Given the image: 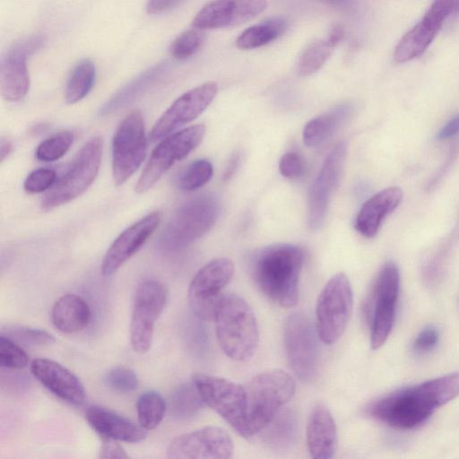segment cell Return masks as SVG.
<instances>
[{"mask_svg":"<svg viewBox=\"0 0 459 459\" xmlns=\"http://www.w3.org/2000/svg\"><path fill=\"white\" fill-rule=\"evenodd\" d=\"M213 168L206 159H200L190 163L180 174L177 181L182 191H194L204 186L212 177Z\"/></svg>","mask_w":459,"mask_h":459,"instance_id":"obj_35","label":"cell"},{"mask_svg":"<svg viewBox=\"0 0 459 459\" xmlns=\"http://www.w3.org/2000/svg\"><path fill=\"white\" fill-rule=\"evenodd\" d=\"M216 335L222 351L231 359L244 361L255 353L259 331L248 303L237 294L224 295L215 318Z\"/></svg>","mask_w":459,"mask_h":459,"instance_id":"obj_2","label":"cell"},{"mask_svg":"<svg viewBox=\"0 0 459 459\" xmlns=\"http://www.w3.org/2000/svg\"><path fill=\"white\" fill-rule=\"evenodd\" d=\"M96 78L94 63L81 60L73 69L67 80L65 99L67 104H74L85 98L92 89Z\"/></svg>","mask_w":459,"mask_h":459,"instance_id":"obj_31","label":"cell"},{"mask_svg":"<svg viewBox=\"0 0 459 459\" xmlns=\"http://www.w3.org/2000/svg\"><path fill=\"white\" fill-rule=\"evenodd\" d=\"M218 92L214 82H207L178 97L160 117L150 133L152 142L160 140L197 118Z\"/></svg>","mask_w":459,"mask_h":459,"instance_id":"obj_16","label":"cell"},{"mask_svg":"<svg viewBox=\"0 0 459 459\" xmlns=\"http://www.w3.org/2000/svg\"><path fill=\"white\" fill-rule=\"evenodd\" d=\"M403 192L397 186L387 187L370 197L360 208L356 220L357 231L366 238H373L384 219L397 208Z\"/></svg>","mask_w":459,"mask_h":459,"instance_id":"obj_25","label":"cell"},{"mask_svg":"<svg viewBox=\"0 0 459 459\" xmlns=\"http://www.w3.org/2000/svg\"><path fill=\"white\" fill-rule=\"evenodd\" d=\"M455 0H435L421 20L407 31L394 48V59L405 63L421 56L453 14Z\"/></svg>","mask_w":459,"mask_h":459,"instance_id":"obj_19","label":"cell"},{"mask_svg":"<svg viewBox=\"0 0 459 459\" xmlns=\"http://www.w3.org/2000/svg\"><path fill=\"white\" fill-rule=\"evenodd\" d=\"M196 386L193 382L178 385L170 397V412L178 420L195 417L204 407Z\"/></svg>","mask_w":459,"mask_h":459,"instance_id":"obj_32","label":"cell"},{"mask_svg":"<svg viewBox=\"0 0 459 459\" xmlns=\"http://www.w3.org/2000/svg\"><path fill=\"white\" fill-rule=\"evenodd\" d=\"M204 125H195L166 136L152 151L136 185L135 192L143 194L178 161L186 158L203 141Z\"/></svg>","mask_w":459,"mask_h":459,"instance_id":"obj_11","label":"cell"},{"mask_svg":"<svg viewBox=\"0 0 459 459\" xmlns=\"http://www.w3.org/2000/svg\"><path fill=\"white\" fill-rule=\"evenodd\" d=\"M234 273V264L217 258L200 268L188 288V303L193 314L203 321H214L223 298L222 290Z\"/></svg>","mask_w":459,"mask_h":459,"instance_id":"obj_12","label":"cell"},{"mask_svg":"<svg viewBox=\"0 0 459 459\" xmlns=\"http://www.w3.org/2000/svg\"><path fill=\"white\" fill-rule=\"evenodd\" d=\"M30 370L34 377L56 397L75 406L85 403L83 385L65 366L53 359L38 358L32 360Z\"/></svg>","mask_w":459,"mask_h":459,"instance_id":"obj_22","label":"cell"},{"mask_svg":"<svg viewBox=\"0 0 459 459\" xmlns=\"http://www.w3.org/2000/svg\"><path fill=\"white\" fill-rule=\"evenodd\" d=\"M326 4L339 8H347L350 5L351 0H322Z\"/></svg>","mask_w":459,"mask_h":459,"instance_id":"obj_50","label":"cell"},{"mask_svg":"<svg viewBox=\"0 0 459 459\" xmlns=\"http://www.w3.org/2000/svg\"><path fill=\"white\" fill-rule=\"evenodd\" d=\"M437 331L431 326L426 327L416 337L413 350L418 353L427 352L437 344Z\"/></svg>","mask_w":459,"mask_h":459,"instance_id":"obj_43","label":"cell"},{"mask_svg":"<svg viewBox=\"0 0 459 459\" xmlns=\"http://www.w3.org/2000/svg\"><path fill=\"white\" fill-rule=\"evenodd\" d=\"M459 133V114L449 120L439 131L437 138L445 140L456 135Z\"/></svg>","mask_w":459,"mask_h":459,"instance_id":"obj_46","label":"cell"},{"mask_svg":"<svg viewBox=\"0 0 459 459\" xmlns=\"http://www.w3.org/2000/svg\"><path fill=\"white\" fill-rule=\"evenodd\" d=\"M103 381L106 386L119 394L131 393L139 385L136 373L130 368L124 366L110 368L105 374Z\"/></svg>","mask_w":459,"mask_h":459,"instance_id":"obj_39","label":"cell"},{"mask_svg":"<svg viewBox=\"0 0 459 459\" xmlns=\"http://www.w3.org/2000/svg\"><path fill=\"white\" fill-rule=\"evenodd\" d=\"M316 326L300 311L290 314L283 325V341L289 365L302 382L312 381L317 372L319 350Z\"/></svg>","mask_w":459,"mask_h":459,"instance_id":"obj_10","label":"cell"},{"mask_svg":"<svg viewBox=\"0 0 459 459\" xmlns=\"http://www.w3.org/2000/svg\"><path fill=\"white\" fill-rule=\"evenodd\" d=\"M303 260L302 249L291 244H275L259 250L251 263L255 285L274 304L285 308L296 306Z\"/></svg>","mask_w":459,"mask_h":459,"instance_id":"obj_1","label":"cell"},{"mask_svg":"<svg viewBox=\"0 0 459 459\" xmlns=\"http://www.w3.org/2000/svg\"><path fill=\"white\" fill-rule=\"evenodd\" d=\"M352 109L351 103H342L311 119L303 129L304 143L315 147L328 140L350 117Z\"/></svg>","mask_w":459,"mask_h":459,"instance_id":"obj_27","label":"cell"},{"mask_svg":"<svg viewBox=\"0 0 459 459\" xmlns=\"http://www.w3.org/2000/svg\"><path fill=\"white\" fill-rule=\"evenodd\" d=\"M240 161V155L239 153H235L232 155L230 160H229V163L225 169L224 174H223V179L228 180L230 179L238 169V167L239 165Z\"/></svg>","mask_w":459,"mask_h":459,"instance_id":"obj_48","label":"cell"},{"mask_svg":"<svg viewBox=\"0 0 459 459\" xmlns=\"http://www.w3.org/2000/svg\"><path fill=\"white\" fill-rule=\"evenodd\" d=\"M297 432L295 413L289 408H281L258 434L262 441L270 447L286 449L294 444Z\"/></svg>","mask_w":459,"mask_h":459,"instance_id":"obj_28","label":"cell"},{"mask_svg":"<svg viewBox=\"0 0 459 459\" xmlns=\"http://www.w3.org/2000/svg\"><path fill=\"white\" fill-rule=\"evenodd\" d=\"M344 28L340 24L333 25L329 30L326 41L335 48L344 38Z\"/></svg>","mask_w":459,"mask_h":459,"instance_id":"obj_47","label":"cell"},{"mask_svg":"<svg viewBox=\"0 0 459 459\" xmlns=\"http://www.w3.org/2000/svg\"><path fill=\"white\" fill-rule=\"evenodd\" d=\"M220 204L212 195H202L182 204L159 238L160 248L174 252L186 247L207 233L216 222Z\"/></svg>","mask_w":459,"mask_h":459,"instance_id":"obj_5","label":"cell"},{"mask_svg":"<svg viewBox=\"0 0 459 459\" xmlns=\"http://www.w3.org/2000/svg\"><path fill=\"white\" fill-rule=\"evenodd\" d=\"M74 142L71 132L64 131L53 134L42 141L37 147L36 158L44 162H52L61 159L70 149Z\"/></svg>","mask_w":459,"mask_h":459,"instance_id":"obj_36","label":"cell"},{"mask_svg":"<svg viewBox=\"0 0 459 459\" xmlns=\"http://www.w3.org/2000/svg\"><path fill=\"white\" fill-rule=\"evenodd\" d=\"M333 48L326 39L311 43L299 58L298 74L304 77L317 72L331 56Z\"/></svg>","mask_w":459,"mask_h":459,"instance_id":"obj_34","label":"cell"},{"mask_svg":"<svg viewBox=\"0 0 459 459\" xmlns=\"http://www.w3.org/2000/svg\"><path fill=\"white\" fill-rule=\"evenodd\" d=\"M347 152L345 142L338 143L326 156L308 196L307 224L319 229L325 220L328 207L343 170Z\"/></svg>","mask_w":459,"mask_h":459,"instance_id":"obj_18","label":"cell"},{"mask_svg":"<svg viewBox=\"0 0 459 459\" xmlns=\"http://www.w3.org/2000/svg\"><path fill=\"white\" fill-rule=\"evenodd\" d=\"M295 382L280 369L255 376L245 386L248 437L257 435L295 394Z\"/></svg>","mask_w":459,"mask_h":459,"instance_id":"obj_3","label":"cell"},{"mask_svg":"<svg viewBox=\"0 0 459 459\" xmlns=\"http://www.w3.org/2000/svg\"><path fill=\"white\" fill-rule=\"evenodd\" d=\"M139 425L145 430L156 429L164 418L166 402L156 391L143 393L136 403Z\"/></svg>","mask_w":459,"mask_h":459,"instance_id":"obj_33","label":"cell"},{"mask_svg":"<svg viewBox=\"0 0 459 459\" xmlns=\"http://www.w3.org/2000/svg\"><path fill=\"white\" fill-rule=\"evenodd\" d=\"M204 34L195 28L181 33L170 46V54L178 60H185L194 56L202 47Z\"/></svg>","mask_w":459,"mask_h":459,"instance_id":"obj_38","label":"cell"},{"mask_svg":"<svg viewBox=\"0 0 459 459\" xmlns=\"http://www.w3.org/2000/svg\"><path fill=\"white\" fill-rule=\"evenodd\" d=\"M167 299V288L158 280H145L138 285L130 323V342L136 353L144 354L151 348L154 325L166 306Z\"/></svg>","mask_w":459,"mask_h":459,"instance_id":"obj_14","label":"cell"},{"mask_svg":"<svg viewBox=\"0 0 459 459\" xmlns=\"http://www.w3.org/2000/svg\"><path fill=\"white\" fill-rule=\"evenodd\" d=\"M426 381L371 403L368 415L395 429H408L423 423L438 408Z\"/></svg>","mask_w":459,"mask_h":459,"instance_id":"obj_4","label":"cell"},{"mask_svg":"<svg viewBox=\"0 0 459 459\" xmlns=\"http://www.w3.org/2000/svg\"><path fill=\"white\" fill-rule=\"evenodd\" d=\"M90 319L91 309L88 303L75 294L60 297L51 309L54 326L65 333L82 331L88 325Z\"/></svg>","mask_w":459,"mask_h":459,"instance_id":"obj_26","label":"cell"},{"mask_svg":"<svg viewBox=\"0 0 459 459\" xmlns=\"http://www.w3.org/2000/svg\"><path fill=\"white\" fill-rule=\"evenodd\" d=\"M147 151V137L142 113L134 110L119 124L112 140V176L123 185L142 165Z\"/></svg>","mask_w":459,"mask_h":459,"instance_id":"obj_13","label":"cell"},{"mask_svg":"<svg viewBox=\"0 0 459 459\" xmlns=\"http://www.w3.org/2000/svg\"><path fill=\"white\" fill-rule=\"evenodd\" d=\"M266 6V0H214L196 13L193 26L200 30L236 26L252 20Z\"/></svg>","mask_w":459,"mask_h":459,"instance_id":"obj_21","label":"cell"},{"mask_svg":"<svg viewBox=\"0 0 459 459\" xmlns=\"http://www.w3.org/2000/svg\"><path fill=\"white\" fill-rule=\"evenodd\" d=\"M399 289V269L394 263L386 262L379 270L365 305L372 350L379 349L393 329Z\"/></svg>","mask_w":459,"mask_h":459,"instance_id":"obj_6","label":"cell"},{"mask_svg":"<svg viewBox=\"0 0 459 459\" xmlns=\"http://www.w3.org/2000/svg\"><path fill=\"white\" fill-rule=\"evenodd\" d=\"M56 180L55 170L40 168L32 170L25 178L24 190L29 194L42 193L51 188Z\"/></svg>","mask_w":459,"mask_h":459,"instance_id":"obj_41","label":"cell"},{"mask_svg":"<svg viewBox=\"0 0 459 459\" xmlns=\"http://www.w3.org/2000/svg\"><path fill=\"white\" fill-rule=\"evenodd\" d=\"M232 453L230 435L222 428L207 426L174 438L168 447L167 456L172 459H227Z\"/></svg>","mask_w":459,"mask_h":459,"instance_id":"obj_17","label":"cell"},{"mask_svg":"<svg viewBox=\"0 0 459 459\" xmlns=\"http://www.w3.org/2000/svg\"><path fill=\"white\" fill-rule=\"evenodd\" d=\"M458 13H459V0H455L453 14H458Z\"/></svg>","mask_w":459,"mask_h":459,"instance_id":"obj_51","label":"cell"},{"mask_svg":"<svg viewBox=\"0 0 459 459\" xmlns=\"http://www.w3.org/2000/svg\"><path fill=\"white\" fill-rule=\"evenodd\" d=\"M44 44L45 37L34 34L19 39L3 54L0 59V91L4 100L18 102L26 97L30 89L27 60Z\"/></svg>","mask_w":459,"mask_h":459,"instance_id":"obj_15","label":"cell"},{"mask_svg":"<svg viewBox=\"0 0 459 459\" xmlns=\"http://www.w3.org/2000/svg\"><path fill=\"white\" fill-rule=\"evenodd\" d=\"M169 63L168 61H162L140 74L109 100L105 105V111L117 108L130 102L160 78L169 69Z\"/></svg>","mask_w":459,"mask_h":459,"instance_id":"obj_30","label":"cell"},{"mask_svg":"<svg viewBox=\"0 0 459 459\" xmlns=\"http://www.w3.org/2000/svg\"><path fill=\"white\" fill-rule=\"evenodd\" d=\"M287 28L288 22L284 18H269L245 30L238 37L236 46L240 49L260 48L282 36Z\"/></svg>","mask_w":459,"mask_h":459,"instance_id":"obj_29","label":"cell"},{"mask_svg":"<svg viewBox=\"0 0 459 459\" xmlns=\"http://www.w3.org/2000/svg\"><path fill=\"white\" fill-rule=\"evenodd\" d=\"M85 418L102 438L138 443L147 436V430L140 425L102 406H90L85 411Z\"/></svg>","mask_w":459,"mask_h":459,"instance_id":"obj_23","label":"cell"},{"mask_svg":"<svg viewBox=\"0 0 459 459\" xmlns=\"http://www.w3.org/2000/svg\"><path fill=\"white\" fill-rule=\"evenodd\" d=\"M29 363V356L7 335H0V365L8 369H22Z\"/></svg>","mask_w":459,"mask_h":459,"instance_id":"obj_40","label":"cell"},{"mask_svg":"<svg viewBox=\"0 0 459 459\" xmlns=\"http://www.w3.org/2000/svg\"><path fill=\"white\" fill-rule=\"evenodd\" d=\"M352 290L348 277L333 275L320 292L316 307V330L327 345L333 344L346 329L352 311Z\"/></svg>","mask_w":459,"mask_h":459,"instance_id":"obj_8","label":"cell"},{"mask_svg":"<svg viewBox=\"0 0 459 459\" xmlns=\"http://www.w3.org/2000/svg\"><path fill=\"white\" fill-rule=\"evenodd\" d=\"M279 170L284 178L290 179L298 178L305 171L304 160L297 152H286L280 160Z\"/></svg>","mask_w":459,"mask_h":459,"instance_id":"obj_42","label":"cell"},{"mask_svg":"<svg viewBox=\"0 0 459 459\" xmlns=\"http://www.w3.org/2000/svg\"><path fill=\"white\" fill-rule=\"evenodd\" d=\"M307 445L310 456L315 459H330L336 451V424L329 409L322 403L316 404L309 414Z\"/></svg>","mask_w":459,"mask_h":459,"instance_id":"obj_24","label":"cell"},{"mask_svg":"<svg viewBox=\"0 0 459 459\" xmlns=\"http://www.w3.org/2000/svg\"><path fill=\"white\" fill-rule=\"evenodd\" d=\"M12 151V143L9 140L7 139H4L2 138L1 139V143H0V159H1V161H4V159L10 154Z\"/></svg>","mask_w":459,"mask_h":459,"instance_id":"obj_49","label":"cell"},{"mask_svg":"<svg viewBox=\"0 0 459 459\" xmlns=\"http://www.w3.org/2000/svg\"><path fill=\"white\" fill-rule=\"evenodd\" d=\"M117 442L113 439L102 438L100 457L109 459L128 458V455Z\"/></svg>","mask_w":459,"mask_h":459,"instance_id":"obj_44","label":"cell"},{"mask_svg":"<svg viewBox=\"0 0 459 459\" xmlns=\"http://www.w3.org/2000/svg\"><path fill=\"white\" fill-rule=\"evenodd\" d=\"M101 157L102 139L94 136L82 146L65 173L44 195L41 209H55L83 194L98 175Z\"/></svg>","mask_w":459,"mask_h":459,"instance_id":"obj_7","label":"cell"},{"mask_svg":"<svg viewBox=\"0 0 459 459\" xmlns=\"http://www.w3.org/2000/svg\"><path fill=\"white\" fill-rule=\"evenodd\" d=\"M192 382L205 405L223 418L238 434L247 438L245 387L230 380L203 373L194 374Z\"/></svg>","mask_w":459,"mask_h":459,"instance_id":"obj_9","label":"cell"},{"mask_svg":"<svg viewBox=\"0 0 459 459\" xmlns=\"http://www.w3.org/2000/svg\"><path fill=\"white\" fill-rule=\"evenodd\" d=\"M161 215L153 212L126 228L113 241L106 252L101 273L105 276L114 274L145 244L160 222Z\"/></svg>","mask_w":459,"mask_h":459,"instance_id":"obj_20","label":"cell"},{"mask_svg":"<svg viewBox=\"0 0 459 459\" xmlns=\"http://www.w3.org/2000/svg\"><path fill=\"white\" fill-rule=\"evenodd\" d=\"M1 333L24 345L43 346L56 342L55 336L48 331L31 326L7 325L2 329Z\"/></svg>","mask_w":459,"mask_h":459,"instance_id":"obj_37","label":"cell"},{"mask_svg":"<svg viewBox=\"0 0 459 459\" xmlns=\"http://www.w3.org/2000/svg\"><path fill=\"white\" fill-rule=\"evenodd\" d=\"M186 0H148L146 11L150 14H157L168 12Z\"/></svg>","mask_w":459,"mask_h":459,"instance_id":"obj_45","label":"cell"}]
</instances>
